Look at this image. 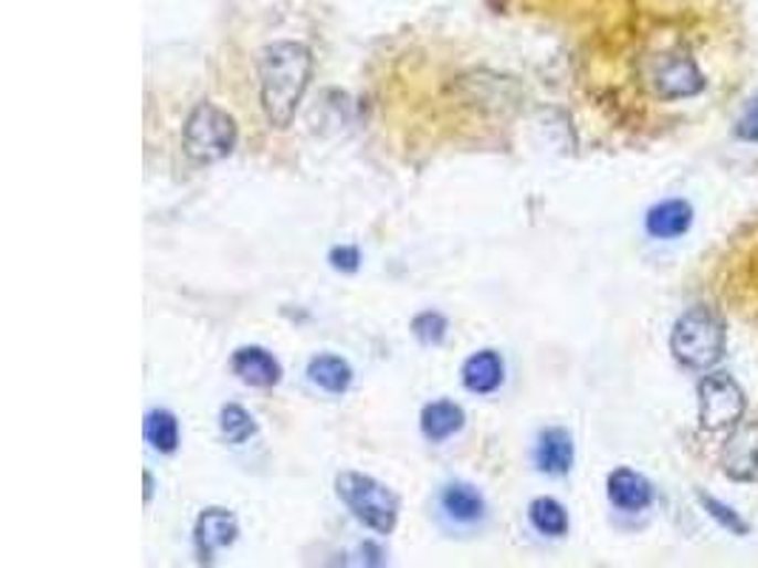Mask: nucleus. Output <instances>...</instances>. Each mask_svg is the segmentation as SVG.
<instances>
[{
	"instance_id": "nucleus-1",
	"label": "nucleus",
	"mask_w": 758,
	"mask_h": 568,
	"mask_svg": "<svg viewBox=\"0 0 758 568\" xmlns=\"http://www.w3.org/2000/svg\"><path fill=\"white\" fill-rule=\"evenodd\" d=\"M313 77V54L304 43H273L259 57V94L267 123L287 128Z\"/></svg>"
},
{
	"instance_id": "nucleus-2",
	"label": "nucleus",
	"mask_w": 758,
	"mask_h": 568,
	"mask_svg": "<svg viewBox=\"0 0 758 568\" xmlns=\"http://www.w3.org/2000/svg\"><path fill=\"white\" fill-rule=\"evenodd\" d=\"M727 330L725 322L710 307H693L673 324L671 353L682 367L710 370L725 358Z\"/></svg>"
},
{
	"instance_id": "nucleus-3",
	"label": "nucleus",
	"mask_w": 758,
	"mask_h": 568,
	"mask_svg": "<svg viewBox=\"0 0 758 568\" xmlns=\"http://www.w3.org/2000/svg\"><path fill=\"white\" fill-rule=\"evenodd\" d=\"M336 492L361 526H367L376 535H392L396 532L401 501L387 483L361 475V472H341L336 477Z\"/></svg>"
},
{
	"instance_id": "nucleus-4",
	"label": "nucleus",
	"mask_w": 758,
	"mask_h": 568,
	"mask_svg": "<svg viewBox=\"0 0 758 568\" xmlns=\"http://www.w3.org/2000/svg\"><path fill=\"white\" fill-rule=\"evenodd\" d=\"M239 128L233 117L213 103H199L186 119L182 128V148L193 162H219V159L231 157L236 148Z\"/></svg>"
},
{
	"instance_id": "nucleus-5",
	"label": "nucleus",
	"mask_w": 758,
	"mask_h": 568,
	"mask_svg": "<svg viewBox=\"0 0 758 568\" xmlns=\"http://www.w3.org/2000/svg\"><path fill=\"white\" fill-rule=\"evenodd\" d=\"M747 410L745 392L727 372H710L699 383V423L705 432L739 427Z\"/></svg>"
},
{
	"instance_id": "nucleus-6",
	"label": "nucleus",
	"mask_w": 758,
	"mask_h": 568,
	"mask_svg": "<svg viewBox=\"0 0 758 568\" xmlns=\"http://www.w3.org/2000/svg\"><path fill=\"white\" fill-rule=\"evenodd\" d=\"M239 537V520L231 509L211 506L197 517L193 526V546L202 562H211L222 549H231Z\"/></svg>"
},
{
	"instance_id": "nucleus-7",
	"label": "nucleus",
	"mask_w": 758,
	"mask_h": 568,
	"mask_svg": "<svg viewBox=\"0 0 758 568\" xmlns=\"http://www.w3.org/2000/svg\"><path fill=\"white\" fill-rule=\"evenodd\" d=\"M653 86H656V94L665 99L693 97V94H699L705 88V77H702V72L687 54H665L656 63Z\"/></svg>"
},
{
	"instance_id": "nucleus-8",
	"label": "nucleus",
	"mask_w": 758,
	"mask_h": 568,
	"mask_svg": "<svg viewBox=\"0 0 758 568\" xmlns=\"http://www.w3.org/2000/svg\"><path fill=\"white\" fill-rule=\"evenodd\" d=\"M722 466L733 481L758 483V423L733 430L722 446Z\"/></svg>"
},
{
	"instance_id": "nucleus-9",
	"label": "nucleus",
	"mask_w": 758,
	"mask_h": 568,
	"mask_svg": "<svg viewBox=\"0 0 758 568\" xmlns=\"http://www.w3.org/2000/svg\"><path fill=\"white\" fill-rule=\"evenodd\" d=\"M231 370L248 387H259V390H271L282 381V364L276 361L273 353H267L264 347H239L231 356Z\"/></svg>"
},
{
	"instance_id": "nucleus-10",
	"label": "nucleus",
	"mask_w": 758,
	"mask_h": 568,
	"mask_svg": "<svg viewBox=\"0 0 758 568\" xmlns=\"http://www.w3.org/2000/svg\"><path fill=\"white\" fill-rule=\"evenodd\" d=\"M608 497L617 509L622 512H642L651 506L653 486L645 475L640 472L620 466L608 475Z\"/></svg>"
},
{
	"instance_id": "nucleus-11",
	"label": "nucleus",
	"mask_w": 758,
	"mask_h": 568,
	"mask_svg": "<svg viewBox=\"0 0 758 568\" xmlns=\"http://www.w3.org/2000/svg\"><path fill=\"white\" fill-rule=\"evenodd\" d=\"M463 387L475 396H492L501 390L503 378H506V364H503L501 353L481 350L475 356H469L461 370Z\"/></svg>"
},
{
	"instance_id": "nucleus-12",
	"label": "nucleus",
	"mask_w": 758,
	"mask_h": 568,
	"mask_svg": "<svg viewBox=\"0 0 758 568\" xmlns=\"http://www.w3.org/2000/svg\"><path fill=\"white\" fill-rule=\"evenodd\" d=\"M535 461L546 475H566L573 463V441L568 430H562V427L543 430L540 438H537Z\"/></svg>"
},
{
	"instance_id": "nucleus-13",
	"label": "nucleus",
	"mask_w": 758,
	"mask_h": 568,
	"mask_svg": "<svg viewBox=\"0 0 758 568\" xmlns=\"http://www.w3.org/2000/svg\"><path fill=\"white\" fill-rule=\"evenodd\" d=\"M693 208L685 199H665L660 206H653L645 217V228L656 239H676L691 231Z\"/></svg>"
},
{
	"instance_id": "nucleus-14",
	"label": "nucleus",
	"mask_w": 758,
	"mask_h": 568,
	"mask_svg": "<svg viewBox=\"0 0 758 568\" xmlns=\"http://www.w3.org/2000/svg\"><path fill=\"white\" fill-rule=\"evenodd\" d=\"M466 412L455 401H432L421 412V432L427 441L443 443L463 430Z\"/></svg>"
},
{
	"instance_id": "nucleus-15",
	"label": "nucleus",
	"mask_w": 758,
	"mask_h": 568,
	"mask_svg": "<svg viewBox=\"0 0 758 568\" xmlns=\"http://www.w3.org/2000/svg\"><path fill=\"white\" fill-rule=\"evenodd\" d=\"M441 509L455 523H477L486 515V501L472 483H449L441 492Z\"/></svg>"
},
{
	"instance_id": "nucleus-16",
	"label": "nucleus",
	"mask_w": 758,
	"mask_h": 568,
	"mask_svg": "<svg viewBox=\"0 0 758 568\" xmlns=\"http://www.w3.org/2000/svg\"><path fill=\"white\" fill-rule=\"evenodd\" d=\"M307 376H310V381L316 383L318 390L330 392V396H344L352 383V367L344 358L322 353V356L310 358Z\"/></svg>"
},
{
	"instance_id": "nucleus-17",
	"label": "nucleus",
	"mask_w": 758,
	"mask_h": 568,
	"mask_svg": "<svg viewBox=\"0 0 758 568\" xmlns=\"http://www.w3.org/2000/svg\"><path fill=\"white\" fill-rule=\"evenodd\" d=\"M143 432H146V441L151 443V450L162 452V455H171L179 446V421L173 412L168 410H151L143 423Z\"/></svg>"
},
{
	"instance_id": "nucleus-18",
	"label": "nucleus",
	"mask_w": 758,
	"mask_h": 568,
	"mask_svg": "<svg viewBox=\"0 0 758 568\" xmlns=\"http://www.w3.org/2000/svg\"><path fill=\"white\" fill-rule=\"evenodd\" d=\"M528 520L546 537H562L568 532V512L555 497H537V501H531Z\"/></svg>"
},
{
	"instance_id": "nucleus-19",
	"label": "nucleus",
	"mask_w": 758,
	"mask_h": 568,
	"mask_svg": "<svg viewBox=\"0 0 758 568\" xmlns=\"http://www.w3.org/2000/svg\"><path fill=\"white\" fill-rule=\"evenodd\" d=\"M219 430H222L224 441L239 446V443L251 441V438L256 435L259 427L244 407H239V403H224L222 410H219Z\"/></svg>"
},
{
	"instance_id": "nucleus-20",
	"label": "nucleus",
	"mask_w": 758,
	"mask_h": 568,
	"mask_svg": "<svg viewBox=\"0 0 758 568\" xmlns=\"http://www.w3.org/2000/svg\"><path fill=\"white\" fill-rule=\"evenodd\" d=\"M412 333H415L418 341L427 344V347H438V344H443V338H446L449 322L443 313L423 311L412 318Z\"/></svg>"
},
{
	"instance_id": "nucleus-21",
	"label": "nucleus",
	"mask_w": 758,
	"mask_h": 568,
	"mask_svg": "<svg viewBox=\"0 0 758 568\" xmlns=\"http://www.w3.org/2000/svg\"><path fill=\"white\" fill-rule=\"evenodd\" d=\"M699 501L707 509V515H710L713 520H719L727 532H733V535H747V523L741 520L730 506H725V503H719L716 497H707V495H699Z\"/></svg>"
},
{
	"instance_id": "nucleus-22",
	"label": "nucleus",
	"mask_w": 758,
	"mask_h": 568,
	"mask_svg": "<svg viewBox=\"0 0 758 568\" xmlns=\"http://www.w3.org/2000/svg\"><path fill=\"white\" fill-rule=\"evenodd\" d=\"M330 265L341 273H356L361 265V251L356 245H341L330 251Z\"/></svg>"
},
{
	"instance_id": "nucleus-23",
	"label": "nucleus",
	"mask_w": 758,
	"mask_h": 568,
	"mask_svg": "<svg viewBox=\"0 0 758 568\" xmlns=\"http://www.w3.org/2000/svg\"><path fill=\"white\" fill-rule=\"evenodd\" d=\"M736 137L747 139V143H758V99H752L750 106L741 112L739 123H736Z\"/></svg>"
},
{
	"instance_id": "nucleus-24",
	"label": "nucleus",
	"mask_w": 758,
	"mask_h": 568,
	"mask_svg": "<svg viewBox=\"0 0 758 568\" xmlns=\"http://www.w3.org/2000/svg\"><path fill=\"white\" fill-rule=\"evenodd\" d=\"M146 503H151V497H154V475L151 472H146Z\"/></svg>"
}]
</instances>
